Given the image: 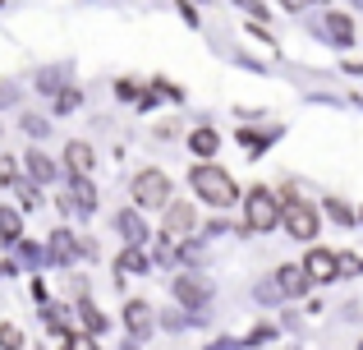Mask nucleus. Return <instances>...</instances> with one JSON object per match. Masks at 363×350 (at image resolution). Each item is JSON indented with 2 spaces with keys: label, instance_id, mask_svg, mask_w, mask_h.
Instances as JSON below:
<instances>
[{
  "label": "nucleus",
  "instance_id": "obj_21",
  "mask_svg": "<svg viewBox=\"0 0 363 350\" xmlns=\"http://www.w3.org/2000/svg\"><path fill=\"white\" fill-rule=\"evenodd\" d=\"M14 194H18V203H23V207H42V194H37L33 185H18V180H14Z\"/></svg>",
  "mask_w": 363,
  "mask_h": 350
},
{
  "label": "nucleus",
  "instance_id": "obj_16",
  "mask_svg": "<svg viewBox=\"0 0 363 350\" xmlns=\"http://www.w3.org/2000/svg\"><path fill=\"white\" fill-rule=\"evenodd\" d=\"M28 175H33L37 185H51V180H55V162L46 153H28Z\"/></svg>",
  "mask_w": 363,
  "mask_h": 350
},
{
  "label": "nucleus",
  "instance_id": "obj_14",
  "mask_svg": "<svg viewBox=\"0 0 363 350\" xmlns=\"http://www.w3.org/2000/svg\"><path fill=\"white\" fill-rule=\"evenodd\" d=\"M79 318H83V332H88V337H101V332H106V318H101V309L97 305H92V300L88 295H83V305H79Z\"/></svg>",
  "mask_w": 363,
  "mask_h": 350
},
{
  "label": "nucleus",
  "instance_id": "obj_7",
  "mask_svg": "<svg viewBox=\"0 0 363 350\" xmlns=\"http://www.w3.org/2000/svg\"><path fill=\"white\" fill-rule=\"evenodd\" d=\"M198 226V212L189 203H166V222H161V231H166V240H175V235H189Z\"/></svg>",
  "mask_w": 363,
  "mask_h": 350
},
{
  "label": "nucleus",
  "instance_id": "obj_23",
  "mask_svg": "<svg viewBox=\"0 0 363 350\" xmlns=\"http://www.w3.org/2000/svg\"><path fill=\"white\" fill-rule=\"evenodd\" d=\"M79 97H83V92H74V88H65V92H60V97H55V111H74V106H79Z\"/></svg>",
  "mask_w": 363,
  "mask_h": 350
},
{
  "label": "nucleus",
  "instance_id": "obj_11",
  "mask_svg": "<svg viewBox=\"0 0 363 350\" xmlns=\"http://www.w3.org/2000/svg\"><path fill=\"white\" fill-rule=\"evenodd\" d=\"M322 37L336 46H354V18L350 14H327L322 18Z\"/></svg>",
  "mask_w": 363,
  "mask_h": 350
},
{
  "label": "nucleus",
  "instance_id": "obj_28",
  "mask_svg": "<svg viewBox=\"0 0 363 350\" xmlns=\"http://www.w3.org/2000/svg\"><path fill=\"white\" fill-rule=\"evenodd\" d=\"M0 277H5V263H0Z\"/></svg>",
  "mask_w": 363,
  "mask_h": 350
},
{
  "label": "nucleus",
  "instance_id": "obj_2",
  "mask_svg": "<svg viewBox=\"0 0 363 350\" xmlns=\"http://www.w3.org/2000/svg\"><path fill=\"white\" fill-rule=\"evenodd\" d=\"M244 226L248 231H257V235H267V231H276L281 226V203H276V194L272 189H248V198H244Z\"/></svg>",
  "mask_w": 363,
  "mask_h": 350
},
{
  "label": "nucleus",
  "instance_id": "obj_3",
  "mask_svg": "<svg viewBox=\"0 0 363 350\" xmlns=\"http://www.w3.org/2000/svg\"><path fill=\"white\" fill-rule=\"evenodd\" d=\"M281 222L294 240H313L318 235V207L303 203V198H290V203H281Z\"/></svg>",
  "mask_w": 363,
  "mask_h": 350
},
{
  "label": "nucleus",
  "instance_id": "obj_30",
  "mask_svg": "<svg viewBox=\"0 0 363 350\" xmlns=\"http://www.w3.org/2000/svg\"><path fill=\"white\" fill-rule=\"evenodd\" d=\"M359 350H363V341H359Z\"/></svg>",
  "mask_w": 363,
  "mask_h": 350
},
{
  "label": "nucleus",
  "instance_id": "obj_9",
  "mask_svg": "<svg viewBox=\"0 0 363 350\" xmlns=\"http://www.w3.org/2000/svg\"><path fill=\"white\" fill-rule=\"evenodd\" d=\"M175 300H179V305H189V309H203L207 300H212V286H207L203 277H179L175 281Z\"/></svg>",
  "mask_w": 363,
  "mask_h": 350
},
{
  "label": "nucleus",
  "instance_id": "obj_18",
  "mask_svg": "<svg viewBox=\"0 0 363 350\" xmlns=\"http://www.w3.org/2000/svg\"><path fill=\"white\" fill-rule=\"evenodd\" d=\"M116 272H124V277H133V272H147V253L129 244V249H124L120 258H116Z\"/></svg>",
  "mask_w": 363,
  "mask_h": 350
},
{
  "label": "nucleus",
  "instance_id": "obj_8",
  "mask_svg": "<svg viewBox=\"0 0 363 350\" xmlns=\"http://www.w3.org/2000/svg\"><path fill=\"white\" fill-rule=\"evenodd\" d=\"M65 212H92L97 207V189H92V180H83V175H74L69 180V198H65Z\"/></svg>",
  "mask_w": 363,
  "mask_h": 350
},
{
  "label": "nucleus",
  "instance_id": "obj_13",
  "mask_svg": "<svg viewBox=\"0 0 363 350\" xmlns=\"http://www.w3.org/2000/svg\"><path fill=\"white\" fill-rule=\"evenodd\" d=\"M116 226H120V235H124V240L133 244V249H143V244H147V226H143V217L133 212V207H129V212H120V217H116Z\"/></svg>",
  "mask_w": 363,
  "mask_h": 350
},
{
  "label": "nucleus",
  "instance_id": "obj_12",
  "mask_svg": "<svg viewBox=\"0 0 363 350\" xmlns=\"http://www.w3.org/2000/svg\"><path fill=\"white\" fill-rule=\"evenodd\" d=\"M276 290H281V300H299L303 290H308L303 268H281V272H276Z\"/></svg>",
  "mask_w": 363,
  "mask_h": 350
},
{
  "label": "nucleus",
  "instance_id": "obj_17",
  "mask_svg": "<svg viewBox=\"0 0 363 350\" xmlns=\"http://www.w3.org/2000/svg\"><path fill=\"white\" fill-rule=\"evenodd\" d=\"M189 148H194L198 157H212L216 148H221V134H216V129H194V134H189Z\"/></svg>",
  "mask_w": 363,
  "mask_h": 350
},
{
  "label": "nucleus",
  "instance_id": "obj_6",
  "mask_svg": "<svg viewBox=\"0 0 363 350\" xmlns=\"http://www.w3.org/2000/svg\"><path fill=\"white\" fill-rule=\"evenodd\" d=\"M303 277H308V281H336L340 277L336 253H331V249H308V258H303Z\"/></svg>",
  "mask_w": 363,
  "mask_h": 350
},
{
  "label": "nucleus",
  "instance_id": "obj_24",
  "mask_svg": "<svg viewBox=\"0 0 363 350\" xmlns=\"http://www.w3.org/2000/svg\"><path fill=\"white\" fill-rule=\"evenodd\" d=\"M23 129L33 138H46V129H51V125H46V120H37V116H23Z\"/></svg>",
  "mask_w": 363,
  "mask_h": 350
},
{
  "label": "nucleus",
  "instance_id": "obj_29",
  "mask_svg": "<svg viewBox=\"0 0 363 350\" xmlns=\"http://www.w3.org/2000/svg\"><path fill=\"white\" fill-rule=\"evenodd\" d=\"M124 350H133V346H124Z\"/></svg>",
  "mask_w": 363,
  "mask_h": 350
},
{
  "label": "nucleus",
  "instance_id": "obj_22",
  "mask_svg": "<svg viewBox=\"0 0 363 350\" xmlns=\"http://www.w3.org/2000/svg\"><path fill=\"white\" fill-rule=\"evenodd\" d=\"M65 350H101V346L92 341L88 332H69V341H65Z\"/></svg>",
  "mask_w": 363,
  "mask_h": 350
},
{
  "label": "nucleus",
  "instance_id": "obj_1",
  "mask_svg": "<svg viewBox=\"0 0 363 350\" xmlns=\"http://www.w3.org/2000/svg\"><path fill=\"white\" fill-rule=\"evenodd\" d=\"M189 185L198 189V198H207V203L212 207H230L235 198H240V189H235V180L221 171V166H194V171H189Z\"/></svg>",
  "mask_w": 363,
  "mask_h": 350
},
{
  "label": "nucleus",
  "instance_id": "obj_10",
  "mask_svg": "<svg viewBox=\"0 0 363 350\" xmlns=\"http://www.w3.org/2000/svg\"><path fill=\"white\" fill-rule=\"evenodd\" d=\"M92 166H97V153H92L88 143H79V138H74V143L65 148V171L88 180V175H92Z\"/></svg>",
  "mask_w": 363,
  "mask_h": 350
},
{
  "label": "nucleus",
  "instance_id": "obj_27",
  "mask_svg": "<svg viewBox=\"0 0 363 350\" xmlns=\"http://www.w3.org/2000/svg\"><path fill=\"white\" fill-rule=\"evenodd\" d=\"M281 5H285V9H299V5H303V0H281Z\"/></svg>",
  "mask_w": 363,
  "mask_h": 350
},
{
  "label": "nucleus",
  "instance_id": "obj_20",
  "mask_svg": "<svg viewBox=\"0 0 363 350\" xmlns=\"http://www.w3.org/2000/svg\"><path fill=\"white\" fill-rule=\"evenodd\" d=\"M0 350H23V332L14 323H0Z\"/></svg>",
  "mask_w": 363,
  "mask_h": 350
},
{
  "label": "nucleus",
  "instance_id": "obj_26",
  "mask_svg": "<svg viewBox=\"0 0 363 350\" xmlns=\"http://www.w3.org/2000/svg\"><path fill=\"white\" fill-rule=\"evenodd\" d=\"M235 5H244V9H248V14H257V18H267V5H262V0H235Z\"/></svg>",
  "mask_w": 363,
  "mask_h": 350
},
{
  "label": "nucleus",
  "instance_id": "obj_19",
  "mask_svg": "<svg viewBox=\"0 0 363 350\" xmlns=\"http://www.w3.org/2000/svg\"><path fill=\"white\" fill-rule=\"evenodd\" d=\"M23 235V222H18L14 207H0V240H18Z\"/></svg>",
  "mask_w": 363,
  "mask_h": 350
},
{
  "label": "nucleus",
  "instance_id": "obj_5",
  "mask_svg": "<svg viewBox=\"0 0 363 350\" xmlns=\"http://www.w3.org/2000/svg\"><path fill=\"white\" fill-rule=\"evenodd\" d=\"M124 327H129L133 341L152 337V327H157V314H152V305H143V300H129V305H124Z\"/></svg>",
  "mask_w": 363,
  "mask_h": 350
},
{
  "label": "nucleus",
  "instance_id": "obj_25",
  "mask_svg": "<svg viewBox=\"0 0 363 350\" xmlns=\"http://www.w3.org/2000/svg\"><path fill=\"white\" fill-rule=\"evenodd\" d=\"M327 207H331V217H336V222H340V226H350V222H354V212H350V207H345V203H327Z\"/></svg>",
  "mask_w": 363,
  "mask_h": 350
},
{
  "label": "nucleus",
  "instance_id": "obj_4",
  "mask_svg": "<svg viewBox=\"0 0 363 350\" xmlns=\"http://www.w3.org/2000/svg\"><path fill=\"white\" fill-rule=\"evenodd\" d=\"M133 203L138 207H166L170 203V180L161 171H138L133 175Z\"/></svg>",
  "mask_w": 363,
  "mask_h": 350
},
{
  "label": "nucleus",
  "instance_id": "obj_15",
  "mask_svg": "<svg viewBox=\"0 0 363 350\" xmlns=\"http://www.w3.org/2000/svg\"><path fill=\"white\" fill-rule=\"evenodd\" d=\"M74 253H79V240H74L69 231H55L51 235V258L55 263H74Z\"/></svg>",
  "mask_w": 363,
  "mask_h": 350
}]
</instances>
